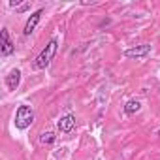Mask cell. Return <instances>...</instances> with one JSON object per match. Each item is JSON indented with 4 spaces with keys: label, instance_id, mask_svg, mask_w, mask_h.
<instances>
[{
    "label": "cell",
    "instance_id": "9c48e42d",
    "mask_svg": "<svg viewBox=\"0 0 160 160\" xmlns=\"http://www.w3.org/2000/svg\"><path fill=\"white\" fill-rule=\"evenodd\" d=\"M55 139H57L55 132H43V134L40 136V143H42V145H53Z\"/></svg>",
    "mask_w": 160,
    "mask_h": 160
},
{
    "label": "cell",
    "instance_id": "30bf717a",
    "mask_svg": "<svg viewBox=\"0 0 160 160\" xmlns=\"http://www.w3.org/2000/svg\"><path fill=\"white\" fill-rule=\"evenodd\" d=\"M17 12H19V13H25V12H30V4H21V6L17 8Z\"/></svg>",
    "mask_w": 160,
    "mask_h": 160
},
{
    "label": "cell",
    "instance_id": "8992f818",
    "mask_svg": "<svg viewBox=\"0 0 160 160\" xmlns=\"http://www.w3.org/2000/svg\"><path fill=\"white\" fill-rule=\"evenodd\" d=\"M42 15H43V10H36V12H34V13L27 19L25 28H23V36H30V34L36 30V27H38L40 19H42Z\"/></svg>",
    "mask_w": 160,
    "mask_h": 160
},
{
    "label": "cell",
    "instance_id": "7a4b0ae2",
    "mask_svg": "<svg viewBox=\"0 0 160 160\" xmlns=\"http://www.w3.org/2000/svg\"><path fill=\"white\" fill-rule=\"evenodd\" d=\"M34 109L27 104H21L17 109H15V119H13V124L17 130H27L30 128V124L34 122Z\"/></svg>",
    "mask_w": 160,
    "mask_h": 160
},
{
    "label": "cell",
    "instance_id": "52a82bcc",
    "mask_svg": "<svg viewBox=\"0 0 160 160\" xmlns=\"http://www.w3.org/2000/svg\"><path fill=\"white\" fill-rule=\"evenodd\" d=\"M19 85H21V70L19 68H13L6 75V87H8V91H17Z\"/></svg>",
    "mask_w": 160,
    "mask_h": 160
},
{
    "label": "cell",
    "instance_id": "6da1fadb",
    "mask_svg": "<svg viewBox=\"0 0 160 160\" xmlns=\"http://www.w3.org/2000/svg\"><path fill=\"white\" fill-rule=\"evenodd\" d=\"M57 47H58V40H57V38H51L49 43L42 49V53L34 58L32 68H34V70H45V68L51 64V60H53V57H55V53H57Z\"/></svg>",
    "mask_w": 160,
    "mask_h": 160
},
{
    "label": "cell",
    "instance_id": "3957f363",
    "mask_svg": "<svg viewBox=\"0 0 160 160\" xmlns=\"http://www.w3.org/2000/svg\"><path fill=\"white\" fill-rule=\"evenodd\" d=\"M13 51H15V45L10 38V30L4 27L0 30V53H2V57H10Z\"/></svg>",
    "mask_w": 160,
    "mask_h": 160
},
{
    "label": "cell",
    "instance_id": "ba28073f",
    "mask_svg": "<svg viewBox=\"0 0 160 160\" xmlns=\"http://www.w3.org/2000/svg\"><path fill=\"white\" fill-rule=\"evenodd\" d=\"M141 109V102L139 100H128L126 104H124V113L130 117V115H136L138 111Z\"/></svg>",
    "mask_w": 160,
    "mask_h": 160
},
{
    "label": "cell",
    "instance_id": "277c9868",
    "mask_svg": "<svg viewBox=\"0 0 160 160\" xmlns=\"http://www.w3.org/2000/svg\"><path fill=\"white\" fill-rule=\"evenodd\" d=\"M149 53H151V45L149 43H141V45H134V47L126 49L124 57L126 58H145Z\"/></svg>",
    "mask_w": 160,
    "mask_h": 160
},
{
    "label": "cell",
    "instance_id": "8fae6325",
    "mask_svg": "<svg viewBox=\"0 0 160 160\" xmlns=\"http://www.w3.org/2000/svg\"><path fill=\"white\" fill-rule=\"evenodd\" d=\"M158 136H160V130H158Z\"/></svg>",
    "mask_w": 160,
    "mask_h": 160
},
{
    "label": "cell",
    "instance_id": "5b68a950",
    "mask_svg": "<svg viewBox=\"0 0 160 160\" xmlns=\"http://www.w3.org/2000/svg\"><path fill=\"white\" fill-rule=\"evenodd\" d=\"M57 128H58L62 134H72V132L75 130V115L68 113V115L60 117L58 122H57Z\"/></svg>",
    "mask_w": 160,
    "mask_h": 160
}]
</instances>
